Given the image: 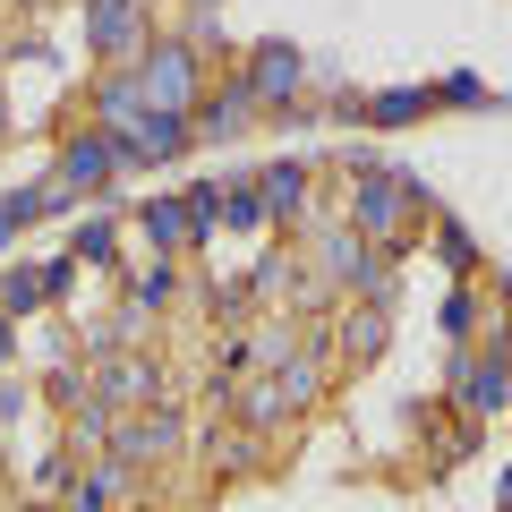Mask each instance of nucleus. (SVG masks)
I'll use <instances>...</instances> for the list:
<instances>
[{"instance_id": "nucleus-1", "label": "nucleus", "mask_w": 512, "mask_h": 512, "mask_svg": "<svg viewBox=\"0 0 512 512\" xmlns=\"http://www.w3.org/2000/svg\"><path fill=\"white\" fill-rule=\"evenodd\" d=\"M350 231L367 239V248H402V231L427 214V180L419 171H393L376 163V154H350Z\"/></svg>"}, {"instance_id": "nucleus-2", "label": "nucleus", "mask_w": 512, "mask_h": 512, "mask_svg": "<svg viewBox=\"0 0 512 512\" xmlns=\"http://www.w3.org/2000/svg\"><path fill=\"white\" fill-rule=\"evenodd\" d=\"M137 103L146 111H171V120H188V111L205 103V60H197V43H146V52H137Z\"/></svg>"}, {"instance_id": "nucleus-3", "label": "nucleus", "mask_w": 512, "mask_h": 512, "mask_svg": "<svg viewBox=\"0 0 512 512\" xmlns=\"http://www.w3.org/2000/svg\"><path fill=\"white\" fill-rule=\"evenodd\" d=\"M188 444V419L171 402H154V410H137V419H111V461H120L128 478L146 470V461H171Z\"/></svg>"}, {"instance_id": "nucleus-4", "label": "nucleus", "mask_w": 512, "mask_h": 512, "mask_svg": "<svg viewBox=\"0 0 512 512\" xmlns=\"http://www.w3.org/2000/svg\"><path fill=\"white\" fill-rule=\"evenodd\" d=\"M239 86L256 94V111H291L299 86H308V52H299L291 35H265V43L248 52V77H239Z\"/></svg>"}, {"instance_id": "nucleus-5", "label": "nucleus", "mask_w": 512, "mask_h": 512, "mask_svg": "<svg viewBox=\"0 0 512 512\" xmlns=\"http://www.w3.org/2000/svg\"><path fill=\"white\" fill-rule=\"evenodd\" d=\"M94 402H103L111 419H137V410L163 402V367H154L146 350H111L103 376H94Z\"/></svg>"}, {"instance_id": "nucleus-6", "label": "nucleus", "mask_w": 512, "mask_h": 512, "mask_svg": "<svg viewBox=\"0 0 512 512\" xmlns=\"http://www.w3.org/2000/svg\"><path fill=\"white\" fill-rule=\"evenodd\" d=\"M111 146H120V163L163 171V163H180V154H188V120H171V111H137V120L111 137Z\"/></svg>"}, {"instance_id": "nucleus-7", "label": "nucleus", "mask_w": 512, "mask_h": 512, "mask_svg": "<svg viewBox=\"0 0 512 512\" xmlns=\"http://www.w3.org/2000/svg\"><path fill=\"white\" fill-rule=\"evenodd\" d=\"M111 171H120V146H111V128H77L69 146H60L52 188H60V197H86V188H103Z\"/></svg>"}, {"instance_id": "nucleus-8", "label": "nucleus", "mask_w": 512, "mask_h": 512, "mask_svg": "<svg viewBox=\"0 0 512 512\" xmlns=\"http://www.w3.org/2000/svg\"><path fill=\"white\" fill-rule=\"evenodd\" d=\"M512 402V350H478V359H461V410L470 419H495V410Z\"/></svg>"}, {"instance_id": "nucleus-9", "label": "nucleus", "mask_w": 512, "mask_h": 512, "mask_svg": "<svg viewBox=\"0 0 512 512\" xmlns=\"http://www.w3.org/2000/svg\"><path fill=\"white\" fill-rule=\"evenodd\" d=\"M86 43H94L103 60L146 52V18H137V0H86Z\"/></svg>"}, {"instance_id": "nucleus-10", "label": "nucleus", "mask_w": 512, "mask_h": 512, "mask_svg": "<svg viewBox=\"0 0 512 512\" xmlns=\"http://www.w3.org/2000/svg\"><path fill=\"white\" fill-rule=\"evenodd\" d=\"M128 222H137V231L154 239V256H171V248H188V239H205L197 222H188V205H180V197H146Z\"/></svg>"}, {"instance_id": "nucleus-11", "label": "nucleus", "mask_w": 512, "mask_h": 512, "mask_svg": "<svg viewBox=\"0 0 512 512\" xmlns=\"http://www.w3.org/2000/svg\"><path fill=\"white\" fill-rule=\"evenodd\" d=\"M256 197H265V222H291L299 205H308V163H299V154L291 163H265L256 171Z\"/></svg>"}, {"instance_id": "nucleus-12", "label": "nucleus", "mask_w": 512, "mask_h": 512, "mask_svg": "<svg viewBox=\"0 0 512 512\" xmlns=\"http://www.w3.org/2000/svg\"><path fill=\"white\" fill-rule=\"evenodd\" d=\"M248 120H256V94L231 86V94H205V103L188 111V137H239Z\"/></svg>"}, {"instance_id": "nucleus-13", "label": "nucleus", "mask_w": 512, "mask_h": 512, "mask_svg": "<svg viewBox=\"0 0 512 512\" xmlns=\"http://www.w3.org/2000/svg\"><path fill=\"white\" fill-rule=\"evenodd\" d=\"M384 342H393V299H367L342 316V359H376Z\"/></svg>"}, {"instance_id": "nucleus-14", "label": "nucleus", "mask_w": 512, "mask_h": 512, "mask_svg": "<svg viewBox=\"0 0 512 512\" xmlns=\"http://www.w3.org/2000/svg\"><path fill=\"white\" fill-rule=\"evenodd\" d=\"M60 205V188L52 180H35V188H9V197H0V248H9V239L26 231V222H43Z\"/></svg>"}, {"instance_id": "nucleus-15", "label": "nucleus", "mask_w": 512, "mask_h": 512, "mask_svg": "<svg viewBox=\"0 0 512 512\" xmlns=\"http://www.w3.org/2000/svg\"><path fill=\"white\" fill-rule=\"evenodd\" d=\"M436 111V86H402V94H376V103H359V120H376V128H410V120H427Z\"/></svg>"}, {"instance_id": "nucleus-16", "label": "nucleus", "mask_w": 512, "mask_h": 512, "mask_svg": "<svg viewBox=\"0 0 512 512\" xmlns=\"http://www.w3.org/2000/svg\"><path fill=\"white\" fill-rule=\"evenodd\" d=\"M120 487H128L120 461H94V470L69 478V512H111V495H120Z\"/></svg>"}, {"instance_id": "nucleus-17", "label": "nucleus", "mask_w": 512, "mask_h": 512, "mask_svg": "<svg viewBox=\"0 0 512 512\" xmlns=\"http://www.w3.org/2000/svg\"><path fill=\"white\" fill-rule=\"evenodd\" d=\"M35 308H43V274L35 265H9V274H0V316L18 325V316H35Z\"/></svg>"}, {"instance_id": "nucleus-18", "label": "nucleus", "mask_w": 512, "mask_h": 512, "mask_svg": "<svg viewBox=\"0 0 512 512\" xmlns=\"http://www.w3.org/2000/svg\"><path fill=\"white\" fill-rule=\"evenodd\" d=\"M222 231H265V197H256V180H222Z\"/></svg>"}, {"instance_id": "nucleus-19", "label": "nucleus", "mask_w": 512, "mask_h": 512, "mask_svg": "<svg viewBox=\"0 0 512 512\" xmlns=\"http://www.w3.org/2000/svg\"><path fill=\"white\" fill-rule=\"evenodd\" d=\"M171 291H180V282H171V265H163V256H154L146 274L128 282V308H137V316H163V299H171Z\"/></svg>"}, {"instance_id": "nucleus-20", "label": "nucleus", "mask_w": 512, "mask_h": 512, "mask_svg": "<svg viewBox=\"0 0 512 512\" xmlns=\"http://www.w3.org/2000/svg\"><path fill=\"white\" fill-rule=\"evenodd\" d=\"M111 248H120V231H111V222H77V239H69L77 265H111Z\"/></svg>"}, {"instance_id": "nucleus-21", "label": "nucleus", "mask_w": 512, "mask_h": 512, "mask_svg": "<svg viewBox=\"0 0 512 512\" xmlns=\"http://www.w3.org/2000/svg\"><path fill=\"white\" fill-rule=\"evenodd\" d=\"M205 308H214V316H231V325H239V316L256 308V291H248V274H239V282H205Z\"/></svg>"}, {"instance_id": "nucleus-22", "label": "nucleus", "mask_w": 512, "mask_h": 512, "mask_svg": "<svg viewBox=\"0 0 512 512\" xmlns=\"http://www.w3.org/2000/svg\"><path fill=\"white\" fill-rule=\"evenodd\" d=\"M205 453H214V470H248V461H256V436H248V427H239V436H222V427H214Z\"/></svg>"}, {"instance_id": "nucleus-23", "label": "nucleus", "mask_w": 512, "mask_h": 512, "mask_svg": "<svg viewBox=\"0 0 512 512\" xmlns=\"http://www.w3.org/2000/svg\"><path fill=\"white\" fill-rule=\"evenodd\" d=\"M436 103H461V111H487L495 94L478 86V77H444V86H436Z\"/></svg>"}, {"instance_id": "nucleus-24", "label": "nucleus", "mask_w": 512, "mask_h": 512, "mask_svg": "<svg viewBox=\"0 0 512 512\" xmlns=\"http://www.w3.org/2000/svg\"><path fill=\"white\" fill-rule=\"evenodd\" d=\"M52 402L86 410V402H94V376H77V367H52Z\"/></svg>"}, {"instance_id": "nucleus-25", "label": "nucleus", "mask_w": 512, "mask_h": 512, "mask_svg": "<svg viewBox=\"0 0 512 512\" xmlns=\"http://www.w3.org/2000/svg\"><path fill=\"white\" fill-rule=\"evenodd\" d=\"M436 248H444V265H470V256H478V248H470V231H453V222L436 231Z\"/></svg>"}, {"instance_id": "nucleus-26", "label": "nucleus", "mask_w": 512, "mask_h": 512, "mask_svg": "<svg viewBox=\"0 0 512 512\" xmlns=\"http://www.w3.org/2000/svg\"><path fill=\"white\" fill-rule=\"evenodd\" d=\"M470 316H478V299H470V291L444 299V333H470Z\"/></svg>"}, {"instance_id": "nucleus-27", "label": "nucleus", "mask_w": 512, "mask_h": 512, "mask_svg": "<svg viewBox=\"0 0 512 512\" xmlns=\"http://www.w3.org/2000/svg\"><path fill=\"white\" fill-rule=\"evenodd\" d=\"M9 350H18V325H9V316H0V367H9Z\"/></svg>"}, {"instance_id": "nucleus-28", "label": "nucleus", "mask_w": 512, "mask_h": 512, "mask_svg": "<svg viewBox=\"0 0 512 512\" xmlns=\"http://www.w3.org/2000/svg\"><path fill=\"white\" fill-rule=\"evenodd\" d=\"M197 9H214V0H197Z\"/></svg>"}]
</instances>
